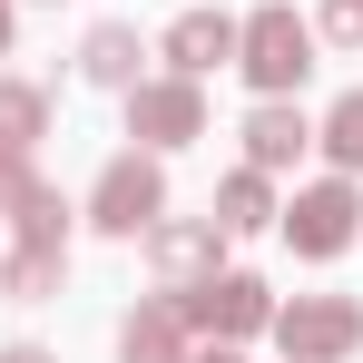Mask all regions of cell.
<instances>
[{
    "instance_id": "8",
    "label": "cell",
    "mask_w": 363,
    "mask_h": 363,
    "mask_svg": "<svg viewBox=\"0 0 363 363\" xmlns=\"http://www.w3.org/2000/svg\"><path fill=\"white\" fill-rule=\"evenodd\" d=\"M157 60L177 69V79H216V69H236V10H216V0L177 10V20L157 30Z\"/></svg>"
},
{
    "instance_id": "18",
    "label": "cell",
    "mask_w": 363,
    "mask_h": 363,
    "mask_svg": "<svg viewBox=\"0 0 363 363\" xmlns=\"http://www.w3.org/2000/svg\"><path fill=\"white\" fill-rule=\"evenodd\" d=\"M20 186H30V157H20V147H0V216L20 206Z\"/></svg>"
},
{
    "instance_id": "10",
    "label": "cell",
    "mask_w": 363,
    "mask_h": 363,
    "mask_svg": "<svg viewBox=\"0 0 363 363\" xmlns=\"http://www.w3.org/2000/svg\"><path fill=\"white\" fill-rule=\"evenodd\" d=\"M79 79H89V89H108V99H128V89L147 79V40H138L128 20H99V30L79 40Z\"/></svg>"
},
{
    "instance_id": "19",
    "label": "cell",
    "mask_w": 363,
    "mask_h": 363,
    "mask_svg": "<svg viewBox=\"0 0 363 363\" xmlns=\"http://www.w3.org/2000/svg\"><path fill=\"white\" fill-rule=\"evenodd\" d=\"M0 363H60L50 344H0Z\"/></svg>"
},
{
    "instance_id": "6",
    "label": "cell",
    "mask_w": 363,
    "mask_h": 363,
    "mask_svg": "<svg viewBox=\"0 0 363 363\" xmlns=\"http://www.w3.org/2000/svg\"><path fill=\"white\" fill-rule=\"evenodd\" d=\"M128 138L147 147V157H167V147H196L206 138V79H138L128 89Z\"/></svg>"
},
{
    "instance_id": "5",
    "label": "cell",
    "mask_w": 363,
    "mask_h": 363,
    "mask_svg": "<svg viewBox=\"0 0 363 363\" xmlns=\"http://www.w3.org/2000/svg\"><path fill=\"white\" fill-rule=\"evenodd\" d=\"M157 216H167V167H157V157H147V147H118V157H108V167H99V186H89V226H99V236H147V226H157Z\"/></svg>"
},
{
    "instance_id": "1",
    "label": "cell",
    "mask_w": 363,
    "mask_h": 363,
    "mask_svg": "<svg viewBox=\"0 0 363 363\" xmlns=\"http://www.w3.org/2000/svg\"><path fill=\"white\" fill-rule=\"evenodd\" d=\"M314 20H304L295 0H255L236 20V69L255 79V99H295L304 79H314Z\"/></svg>"
},
{
    "instance_id": "16",
    "label": "cell",
    "mask_w": 363,
    "mask_h": 363,
    "mask_svg": "<svg viewBox=\"0 0 363 363\" xmlns=\"http://www.w3.org/2000/svg\"><path fill=\"white\" fill-rule=\"evenodd\" d=\"M314 147L334 157V177H363V89H344V99L314 118Z\"/></svg>"
},
{
    "instance_id": "21",
    "label": "cell",
    "mask_w": 363,
    "mask_h": 363,
    "mask_svg": "<svg viewBox=\"0 0 363 363\" xmlns=\"http://www.w3.org/2000/svg\"><path fill=\"white\" fill-rule=\"evenodd\" d=\"M10 40H20V10H10V0H0V60H10Z\"/></svg>"
},
{
    "instance_id": "12",
    "label": "cell",
    "mask_w": 363,
    "mask_h": 363,
    "mask_svg": "<svg viewBox=\"0 0 363 363\" xmlns=\"http://www.w3.org/2000/svg\"><path fill=\"white\" fill-rule=\"evenodd\" d=\"M206 216H216L226 236H265V226H275V177H265V167H226Z\"/></svg>"
},
{
    "instance_id": "9",
    "label": "cell",
    "mask_w": 363,
    "mask_h": 363,
    "mask_svg": "<svg viewBox=\"0 0 363 363\" xmlns=\"http://www.w3.org/2000/svg\"><path fill=\"white\" fill-rule=\"evenodd\" d=\"M304 147H314V118H304L295 99H255L245 108V167L285 177V167H304Z\"/></svg>"
},
{
    "instance_id": "22",
    "label": "cell",
    "mask_w": 363,
    "mask_h": 363,
    "mask_svg": "<svg viewBox=\"0 0 363 363\" xmlns=\"http://www.w3.org/2000/svg\"><path fill=\"white\" fill-rule=\"evenodd\" d=\"M40 10H60V0H40Z\"/></svg>"
},
{
    "instance_id": "11",
    "label": "cell",
    "mask_w": 363,
    "mask_h": 363,
    "mask_svg": "<svg viewBox=\"0 0 363 363\" xmlns=\"http://www.w3.org/2000/svg\"><path fill=\"white\" fill-rule=\"evenodd\" d=\"M196 354V334L177 324V304L167 295H147V304H128L118 314V363H186Z\"/></svg>"
},
{
    "instance_id": "7",
    "label": "cell",
    "mask_w": 363,
    "mask_h": 363,
    "mask_svg": "<svg viewBox=\"0 0 363 363\" xmlns=\"http://www.w3.org/2000/svg\"><path fill=\"white\" fill-rule=\"evenodd\" d=\"M138 245H147V275H157L167 295L226 265V226H216V216H157V226H147Z\"/></svg>"
},
{
    "instance_id": "2",
    "label": "cell",
    "mask_w": 363,
    "mask_h": 363,
    "mask_svg": "<svg viewBox=\"0 0 363 363\" xmlns=\"http://www.w3.org/2000/svg\"><path fill=\"white\" fill-rule=\"evenodd\" d=\"M177 324L196 334V344H255L265 324H275V295H265V275H245V265H216V275H196V285H177Z\"/></svg>"
},
{
    "instance_id": "17",
    "label": "cell",
    "mask_w": 363,
    "mask_h": 363,
    "mask_svg": "<svg viewBox=\"0 0 363 363\" xmlns=\"http://www.w3.org/2000/svg\"><path fill=\"white\" fill-rule=\"evenodd\" d=\"M314 40L324 50H363V0H324L314 10Z\"/></svg>"
},
{
    "instance_id": "20",
    "label": "cell",
    "mask_w": 363,
    "mask_h": 363,
    "mask_svg": "<svg viewBox=\"0 0 363 363\" xmlns=\"http://www.w3.org/2000/svg\"><path fill=\"white\" fill-rule=\"evenodd\" d=\"M186 363H245V354H236V344H196Z\"/></svg>"
},
{
    "instance_id": "4",
    "label": "cell",
    "mask_w": 363,
    "mask_h": 363,
    "mask_svg": "<svg viewBox=\"0 0 363 363\" xmlns=\"http://www.w3.org/2000/svg\"><path fill=\"white\" fill-rule=\"evenodd\" d=\"M275 354L285 363H354L363 354V295H295L275 304Z\"/></svg>"
},
{
    "instance_id": "14",
    "label": "cell",
    "mask_w": 363,
    "mask_h": 363,
    "mask_svg": "<svg viewBox=\"0 0 363 363\" xmlns=\"http://www.w3.org/2000/svg\"><path fill=\"white\" fill-rule=\"evenodd\" d=\"M69 275V255H50V245H10L0 255V304H50Z\"/></svg>"
},
{
    "instance_id": "3",
    "label": "cell",
    "mask_w": 363,
    "mask_h": 363,
    "mask_svg": "<svg viewBox=\"0 0 363 363\" xmlns=\"http://www.w3.org/2000/svg\"><path fill=\"white\" fill-rule=\"evenodd\" d=\"M275 236L295 245L304 265H334V255L363 236V186H354V177H314V186H295V196L275 206Z\"/></svg>"
},
{
    "instance_id": "15",
    "label": "cell",
    "mask_w": 363,
    "mask_h": 363,
    "mask_svg": "<svg viewBox=\"0 0 363 363\" xmlns=\"http://www.w3.org/2000/svg\"><path fill=\"white\" fill-rule=\"evenodd\" d=\"M40 138H50V89H40V79H0V147L30 157Z\"/></svg>"
},
{
    "instance_id": "13",
    "label": "cell",
    "mask_w": 363,
    "mask_h": 363,
    "mask_svg": "<svg viewBox=\"0 0 363 363\" xmlns=\"http://www.w3.org/2000/svg\"><path fill=\"white\" fill-rule=\"evenodd\" d=\"M69 226H79V206H69L50 177L20 186V206H10V245H50V255H69Z\"/></svg>"
}]
</instances>
